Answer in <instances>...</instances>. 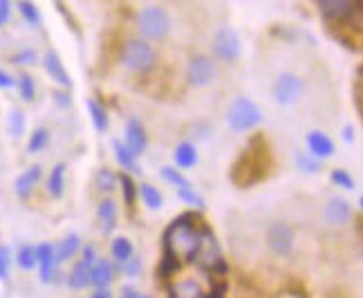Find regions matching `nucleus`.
<instances>
[{"label":"nucleus","instance_id":"f257e3e1","mask_svg":"<svg viewBox=\"0 0 363 298\" xmlns=\"http://www.w3.org/2000/svg\"><path fill=\"white\" fill-rule=\"evenodd\" d=\"M272 166V155H269V146L260 135H256L251 139V144L242 150V155L233 162L231 166V182L235 187L247 189L254 187L256 182L264 180L269 173Z\"/></svg>","mask_w":363,"mask_h":298},{"label":"nucleus","instance_id":"f03ea898","mask_svg":"<svg viewBox=\"0 0 363 298\" xmlns=\"http://www.w3.org/2000/svg\"><path fill=\"white\" fill-rule=\"evenodd\" d=\"M186 258H189V263H193L195 267H200L202 272H206V274L225 276L229 272V265L225 260V255H222L218 238H216V233L211 229H208V226L198 229V238H195V245L186 253Z\"/></svg>","mask_w":363,"mask_h":298},{"label":"nucleus","instance_id":"7ed1b4c3","mask_svg":"<svg viewBox=\"0 0 363 298\" xmlns=\"http://www.w3.org/2000/svg\"><path fill=\"white\" fill-rule=\"evenodd\" d=\"M198 218L193 216V213H184V216L175 218L169 229L164 231V243L162 247L171 249L173 253H189L195 245V238H198Z\"/></svg>","mask_w":363,"mask_h":298},{"label":"nucleus","instance_id":"20e7f679","mask_svg":"<svg viewBox=\"0 0 363 298\" xmlns=\"http://www.w3.org/2000/svg\"><path fill=\"white\" fill-rule=\"evenodd\" d=\"M262 121L260 106L249 96H235L227 108V126L233 133H249Z\"/></svg>","mask_w":363,"mask_h":298},{"label":"nucleus","instance_id":"39448f33","mask_svg":"<svg viewBox=\"0 0 363 298\" xmlns=\"http://www.w3.org/2000/svg\"><path fill=\"white\" fill-rule=\"evenodd\" d=\"M137 27L148 40H164L171 32V16L164 7L146 5L137 16Z\"/></svg>","mask_w":363,"mask_h":298},{"label":"nucleus","instance_id":"423d86ee","mask_svg":"<svg viewBox=\"0 0 363 298\" xmlns=\"http://www.w3.org/2000/svg\"><path fill=\"white\" fill-rule=\"evenodd\" d=\"M155 61H157V54H155V50H152L146 40L133 38V40L125 43L123 50H121V63H123V67L133 70V72H137V74H144V72H148V70H152Z\"/></svg>","mask_w":363,"mask_h":298},{"label":"nucleus","instance_id":"0eeeda50","mask_svg":"<svg viewBox=\"0 0 363 298\" xmlns=\"http://www.w3.org/2000/svg\"><path fill=\"white\" fill-rule=\"evenodd\" d=\"M211 50H213V56L222 63H233L238 61L240 56V36L235 30L231 27H220L213 36V43H211Z\"/></svg>","mask_w":363,"mask_h":298},{"label":"nucleus","instance_id":"6e6552de","mask_svg":"<svg viewBox=\"0 0 363 298\" xmlns=\"http://www.w3.org/2000/svg\"><path fill=\"white\" fill-rule=\"evenodd\" d=\"M303 88H305V83H303V79L298 74L283 72V74H278V79L274 81L272 94L276 99V104L291 106L294 101H298V96L303 94Z\"/></svg>","mask_w":363,"mask_h":298},{"label":"nucleus","instance_id":"1a4fd4ad","mask_svg":"<svg viewBox=\"0 0 363 298\" xmlns=\"http://www.w3.org/2000/svg\"><path fill=\"white\" fill-rule=\"evenodd\" d=\"M216 63L204 54H195L191 56V61L186 65V79L195 88H204V85L216 81Z\"/></svg>","mask_w":363,"mask_h":298},{"label":"nucleus","instance_id":"9d476101","mask_svg":"<svg viewBox=\"0 0 363 298\" xmlns=\"http://www.w3.org/2000/svg\"><path fill=\"white\" fill-rule=\"evenodd\" d=\"M316 7L328 23L337 25L345 23L354 11H359V3H352V0H318Z\"/></svg>","mask_w":363,"mask_h":298},{"label":"nucleus","instance_id":"9b49d317","mask_svg":"<svg viewBox=\"0 0 363 298\" xmlns=\"http://www.w3.org/2000/svg\"><path fill=\"white\" fill-rule=\"evenodd\" d=\"M294 229L287 222H274L267 231V245L276 255H287L294 249Z\"/></svg>","mask_w":363,"mask_h":298},{"label":"nucleus","instance_id":"f8f14e48","mask_svg":"<svg viewBox=\"0 0 363 298\" xmlns=\"http://www.w3.org/2000/svg\"><path fill=\"white\" fill-rule=\"evenodd\" d=\"M36 267L40 274V282H52L57 274V255H54V245L40 243L36 247Z\"/></svg>","mask_w":363,"mask_h":298},{"label":"nucleus","instance_id":"ddd939ff","mask_svg":"<svg viewBox=\"0 0 363 298\" xmlns=\"http://www.w3.org/2000/svg\"><path fill=\"white\" fill-rule=\"evenodd\" d=\"M125 148H128L135 158H139L146 146H148V137H146V131H144V123L139 119H128V123H125Z\"/></svg>","mask_w":363,"mask_h":298},{"label":"nucleus","instance_id":"4468645a","mask_svg":"<svg viewBox=\"0 0 363 298\" xmlns=\"http://www.w3.org/2000/svg\"><path fill=\"white\" fill-rule=\"evenodd\" d=\"M40 177H43V168H40L38 164L23 170V173L16 177V182H13V191H16V195L21 197V200H27V197L32 195V191L36 189Z\"/></svg>","mask_w":363,"mask_h":298},{"label":"nucleus","instance_id":"2eb2a0df","mask_svg":"<svg viewBox=\"0 0 363 298\" xmlns=\"http://www.w3.org/2000/svg\"><path fill=\"white\" fill-rule=\"evenodd\" d=\"M43 67H45V72L50 74V79L57 81L59 85H63V88H69V85H72V79H69L67 70H65V65L61 61V56L54 50H48L43 54Z\"/></svg>","mask_w":363,"mask_h":298},{"label":"nucleus","instance_id":"dca6fc26","mask_svg":"<svg viewBox=\"0 0 363 298\" xmlns=\"http://www.w3.org/2000/svg\"><path fill=\"white\" fill-rule=\"evenodd\" d=\"M307 150H310V155L316 158L318 162L328 160L334 155V141L325 133L312 131V133H307Z\"/></svg>","mask_w":363,"mask_h":298},{"label":"nucleus","instance_id":"f3484780","mask_svg":"<svg viewBox=\"0 0 363 298\" xmlns=\"http://www.w3.org/2000/svg\"><path fill=\"white\" fill-rule=\"evenodd\" d=\"M113 278H115L113 263L106 260V258H96L92 269H90V285H94L96 289H108Z\"/></svg>","mask_w":363,"mask_h":298},{"label":"nucleus","instance_id":"a211bd4d","mask_svg":"<svg viewBox=\"0 0 363 298\" xmlns=\"http://www.w3.org/2000/svg\"><path fill=\"white\" fill-rule=\"evenodd\" d=\"M350 213H352L350 202H345L343 197H332V200L328 202V206H325V220L330 224L341 226V224H345L347 220H350Z\"/></svg>","mask_w":363,"mask_h":298},{"label":"nucleus","instance_id":"6ab92c4d","mask_svg":"<svg viewBox=\"0 0 363 298\" xmlns=\"http://www.w3.org/2000/svg\"><path fill=\"white\" fill-rule=\"evenodd\" d=\"M173 160H175L177 168L189 170L198 164V150H195V146L191 144V141H182V144H177L173 150Z\"/></svg>","mask_w":363,"mask_h":298},{"label":"nucleus","instance_id":"aec40b11","mask_svg":"<svg viewBox=\"0 0 363 298\" xmlns=\"http://www.w3.org/2000/svg\"><path fill=\"white\" fill-rule=\"evenodd\" d=\"M90 269H92L90 263L79 260L72 267V272L67 274V287H72V289H86L90 285Z\"/></svg>","mask_w":363,"mask_h":298},{"label":"nucleus","instance_id":"412c9836","mask_svg":"<svg viewBox=\"0 0 363 298\" xmlns=\"http://www.w3.org/2000/svg\"><path fill=\"white\" fill-rule=\"evenodd\" d=\"M81 249V238L77 233H67L61 243L54 247V255H57V265L69 260L72 255Z\"/></svg>","mask_w":363,"mask_h":298},{"label":"nucleus","instance_id":"4be33fe9","mask_svg":"<svg viewBox=\"0 0 363 298\" xmlns=\"http://www.w3.org/2000/svg\"><path fill=\"white\" fill-rule=\"evenodd\" d=\"M113 150H115V160L119 162L121 168L130 170V173H142V168H139V164H137V158L128 148H125V144H123L121 139L113 141Z\"/></svg>","mask_w":363,"mask_h":298},{"label":"nucleus","instance_id":"5701e85b","mask_svg":"<svg viewBox=\"0 0 363 298\" xmlns=\"http://www.w3.org/2000/svg\"><path fill=\"white\" fill-rule=\"evenodd\" d=\"M99 220L104 233H113L117 226V204L113 200H101L99 204Z\"/></svg>","mask_w":363,"mask_h":298},{"label":"nucleus","instance_id":"b1692460","mask_svg":"<svg viewBox=\"0 0 363 298\" xmlns=\"http://www.w3.org/2000/svg\"><path fill=\"white\" fill-rule=\"evenodd\" d=\"M65 191V164H57L48 175V193L52 197H61Z\"/></svg>","mask_w":363,"mask_h":298},{"label":"nucleus","instance_id":"393cba45","mask_svg":"<svg viewBox=\"0 0 363 298\" xmlns=\"http://www.w3.org/2000/svg\"><path fill=\"white\" fill-rule=\"evenodd\" d=\"M86 106H88V112H90V119H92L94 131H96V133H106V131H108V126H110L106 108H104L101 104H96L94 99H88Z\"/></svg>","mask_w":363,"mask_h":298},{"label":"nucleus","instance_id":"a878e982","mask_svg":"<svg viewBox=\"0 0 363 298\" xmlns=\"http://www.w3.org/2000/svg\"><path fill=\"white\" fill-rule=\"evenodd\" d=\"M110 251H113V258H115L119 265L128 263V260L133 258V255H135L133 243H130L128 238H123V236H119V238L113 240V245H110Z\"/></svg>","mask_w":363,"mask_h":298},{"label":"nucleus","instance_id":"bb28decb","mask_svg":"<svg viewBox=\"0 0 363 298\" xmlns=\"http://www.w3.org/2000/svg\"><path fill=\"white\" fill-rule=\"evenodd\" d=\"M164 251H162V263H160V278H171V276H175L177 272H179V267H182V263H179V255L177 253H173L171 249H166V247H162Z\"/></svg>","mask_w":363,"mask_h":298},{"label":"nucleus","instance_id":"cd10ccee","mask_svg":"<svg viewBox=\"0 0 363 298\" xmlns=\"http://www.w3.org/2000/svg\"><path fill=\"white\" fill-rule=\"evenodd\" d=\"M171 298H204L202 287L195 280H179L177 285L171 287Z\"/></svg>","mask_w":363,"mask_h":298},{"label":"nucleus","instance_id":"c85d7f7f","mask_svg":"<svg viewBox=\"0 0 363 298\" xmlns=\"http://www.w3.org/2000/svg\"><path fill=\"white\" fill-rule=\"evenodd\" d=\"M25 128H27V119H25V112L18 110V108H13L9 115H7V133L13 137V139H18L25 135Z\"/></svg>","mask_w":363,"mask_h":298},{"label":"nucleus","instance_id":"c756f323","mask_svg":"<svg viewBox=\"0 0 363 298\" xmlns=\"http://www.w3.org/2000/svg\"><path fill=\"white\" fill-rule=\"evenodd\" d=\"M137 191H139V195H142L144 204H146L150 211H160V209H162L164 197H162V193H160L155 187H150V184H142V187H137Z\"/></svg>","mask_w":363,"mask_h":298},{"label":"nucleus","instance_id":"7c9ffc66","mask_svg":"<svg viewBox=\"0 0 363 298\" xmlns=\"http://www.w3.org/2000/svg\"><path fill=\"white\" fill-rule=\"evenodd\" d=\"M16 88H18V94L25 104H32L34 96H36V83H34V77L32 74H21L16 79Z\"/></svg>","mask_w":363,"mask_h":298},{"label":"nucleus","instance_id":"2f4dec72","mask_svg":"<svg viewBox=\"0 0 363 298\" xmlns=\"http://www.w3.org/2000/svg\"><path fill=\"white\" fill-rule=\"evenodd\" d=\"M160 173H162V177H164L166 182L173 184V187H175L177 191H184V189H191V187H193V184H191L184 175H182L177 168H173V166H162Z\"/></svg>","mask_w":363,"mask_h":298},{"label":"nucleus","instance_id":"473e14b6","mask_svg":"<svg viewBox=\"0 0 363 298\" xmlns=\"http://www.w3.org/2000/svg\"><path fill=\"white\" fill-rule=\"evenodd\" d=\"M18 11H21V16L25 18V23L30 25V27H40V11L34 3H30V0H21V3L16 5Z\"/></svg>","mask_w":363,"mask_h":298},{"label":"nucleus","instance_id":"72a5a7b5","mask_svg":"<svg viewBox=\"0 0 363 298\" xmlns=\"http://www.w3.org/2000/svg\"><path fill=\"white\" fill-rule=\"evenodd\" d=\"M117 182L121 184V193H123V202H125V206H133L135 204V200H137V184L133 182V177L130 175H125V173H121V175H117Z\"/></svg>","mask_w":363,"mask_h":298},{"label":"nucleus","instance_id":"f704fd0d","mask_svg":"<svg viewBox=\"0 0 363 298\" xmlns=\"http://www.w3.org/2000/svg\"><path fill=\"white\" fill-rule=\"evenodd\" d=\"M48 144H50L48 128H36V131L30 135V139H27V150H30V153H40Z\"/></svg>","mask_w":363,"mask_h":298},{"label":"nucleus","instance_id":"c9c22d12","mask_svg":"<svg viewBox=\"0 0 363 298\" xmlns=\"http://www.w3.org/2000/svg\"><path fill=\"white\" fill-rule=\"evenodd\" d=\"M16 265L21 269H25V272H30V269L36 267V247L32 245H23L16 253Z\"/></svg>","mask_w":363,"mask_h":298},{"label":"nucleus","instance_id":"e433bc0d","mask_svg":"<svg viewBox=\"0 0 363 298\" xmlns=\"http://www.w3.org/2000/svg\"><path fill=\"white\" fill-rule=\"evenodd\" d=\"M96 187H99L101 191H106V193H113L117 189V175L110 168L104 166L99 173H96Z\"/></svg>","mask_w":363,"mask_h":298},{"label":"nucleus","instance_id":"4c0bfd02","mask_svg":"<svg viewBox=\"0 0 363 298\" xmlns=\"http://www.w3.org/2000/svg\"><path fill=\"white\" fill-rule=\"evenodd\" d=\"M330 180L337 184V187H341V189H345V191H354V177L347 173L345 168H334L332 173H330Z\"/></svg>","mask_w":363,"mask_h":298},{"label":"nucleus","instance_id":"58836bf2","mask_svg":"<svg viewBox=\"0 0 363 298\" xmlns=\"http://www.w3.org/2000/svg\"><path fill=\"white\" fill-rule=\"evenodd\" d=\"M296 166L305 173H320V162L316 158H312L310 153H298L296 155Z\"/></svg>","mask_w":363,"mask_h":298},{"label":"nucleus","instance_id":"ea45409f","mask_svg":"<svg viewBox=\"0 0 363 298\" xmlns=\"http://www.w3.org/2000/svg\"><path fill=\"white\" fill-rule=\"evenodd\" d=\"M13 263V253L7 245H0V280L9 278V269Z\"/></svg>","mask_w":363,"mask_h":298},{"label":"nucleus","instance_id":"a19ab883","mask_svg":"<svg viewBox=\"0 0 363 298\" xmlns=\"http://www.w3.org/2000/svg\"><path fill=\"white\" fill-rule=\"evenodd\" d=\"M36 61H38V54H36L34 48H25V50H21V52H16L11 56L13 65H34Z\"/></svg>","mask_w":363,"mask_h":298},{"label":"nucleus","instance_id":"79ce46f5","mask_svg":"<svg viewBox=\"0 0 363 298\" xmlns=\"http://www.w3.org/2000/svg\"><path fill=\"white\" fill-rule=\"evenodd\" d=\"M177 197L182 202H186L191 206H198V209H204V197L200 193H195V189H184V191H177Z\"/></svg>","mask_w":363,"mask_h":298},{"label":"nucleus","instance_id":"37998d69","mask_svg":"<svg viewBox=\"0 0 363 298\" xmlns=\"http://www.w3.org/2000/svg\"><path fill=\"white\" fill-rule=\"evenodd\" d=\"M354 106L357 115L363 112V81H361V65L357 67V79H354Z\"/></svg>","mask_w":363,"mask_h":298},{"label":"nucleus","instance_id":"c03bdc74","mask_svg":"<svg viewBox=\"0 0 363 298\" xmlns=\"http://www.w3.org/2000/svg\"><path fill=\"white\" fill-rule=\"evenodd\" d=\"M121 272L128 276V278H137L139 272H142V263H139L137 258H130L128 263H123L121 265Z\"/></svg>","mask_w":363,"mask_h":298},{"label":"nucleus","instance_id":"a18cd8bd","mask_svg":"<svg viewBox=\"0 0 363 298\" xmlns=\"http://www.w3.org/2000/svg\"><path fill=\"white\" fill-rule=\"evenodd\" d=\"M11 3L9 0H0V27H5L9 23V16H11Z\"/></svg>","mask_w":363,"mask_h":298},{"label":"nucleus","instance_id":"49530a36","mask_svg":"<svg viewBox=\"0 0 363 298\" xmlns=\"http://www.w3.org/2000/svg\"><path fill=\"white\" fill-rule=\"evenodd\" d=\"M13 85H16V79L0 67V90H9V88H13Z\"/></svg>","mask_w":363,"mask_h":298},{"label":"nucleus","instance_id":"de8ad7c7","mask_svg":"<svg viewBox=\"0 0 363 298\" xmlns=\"http://www.w3.org/2000/svg\"><path fill=\"white\" fill-rule=\"evenodd\" d=\"M204 298H227V285L220 282V285H216L208 294H204Z\"/></svg>","mask_w":363,"mask_h":298},{"label":"nucleus","instance_id":"09e8293b","mask_svg":"<svg viewBox=\"0 0 363 298\" xmlns=\"http://www.w3.org/2000/svg\"><path fill=\"white\" fill-rule=\"evenodd\" d=\"M81 260H86V263L94 265V260H96V251H94L92 245H86V247H83V258H81Z\"/></svg>","mask_w":363,"mask_h":298},{"label":"nucleus","instance_id":"8fccbe9b","mask_svg":"<svg viewBox=\"0 0 363 298\" xmlns=\"http://www.w3.org/2000/svg\"><path fill=\"white\" fill-rule=\"evenodd\" d=\"M343 139L347 141V144H352V141H354V126L347 123V126L343 128Z\"/></svg>","mask_w":363,"mask_h":298},{"label":"nucleus","instance_id":"3c124183","mask_svg":"<svg viewBox=\"0 0 363 298\" xmlns=\"http://www.w3.org/2000/svg\"><path fill=\"white\" fill-rule=\"evenodd\" d=\"M90 298H113V294H110V289H94Z\"/></svg>","mask_w":363,"mask_h":298},{"label":"nucleus","instance_id":"603ef678","mask_svg":"<svg viewBox=\"0 0 363 298\" xmlns=\"http://www.w3.org/2000/svg\"><path fill=\"white\" fill-rule=\"evenodd\" d=\"M121 298H150V296H146V294H142V292H135V289H128Z\"/></svg>","mask_w":363,"mask_h":298},{"label":"nucleus","instance_id":"864d4df0","mask_svg":"<svg viewBox=\"0 0 363 298\" xmlns=\"http://www.w3.org/2000/svg\"><path fill=\"white\" fill-rule=\"evenodd\" d=\"M57 101H59V106H69V104H72V101H69V96L67 94H63V92H57Z\"/></svg>","mask_w":363,"mask_h":298}]
</instances>
